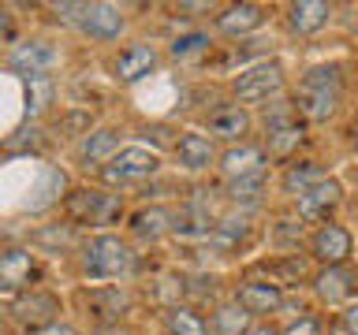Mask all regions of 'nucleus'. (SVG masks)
Listing matches in <instances>:
<instances>
[{"label": "nucleus", "instance_id": "nucleus-1", "mask_svg": "<svg viewBox=\"0 0 358 335\" xmlns=\"http://www.w3.org/2000/svg\"><path fill=\"white\" fill-rule=\"evenodd\" d=\"M343 100V71L340 64H317L310 67L306 75L299 78V94H295V105L302 112V119L310 123H324L336 116Z\"/></svg>", "mask_w": 358, "mask_h": 335}, {"label": "nucleus", "instance_id": "nucleus-2", "mask_svg": "<svg viewBox=\"0 0 358 335\" xmlns=\"http://www.w3.org/2000/svg\"><path fill=\"white\" fill-rule=\"evenodd\" d=\"M134 268V253L131 246L120 239V234H94L83 246V276L94 279V283H105V279H123L131 276Z\"/></svg>", "mask_w": 358, "mask_h": 335}, {"label": "nucleus", "instance_id": "nucleus-3", "mask_svg": "<svg viewBox=\"0 0 358 335\" xmlns=\"http://www.w3.org/2000/svg\"><path fill=\"white\" fill-rule=\"evenodd\" d=\"M280 89H284V67L276 60H257L231 78V100L243 108L246 105H268V100L280 97Z\"/></svg>", "mask_w": 358, "mask_h": 335}, {"label": "nucleus", "instance_id": "nucleus-4", "mask_svg": "<svg viewBox=\"0 0 358 335\" xmlns=\"http://www.w3.org/2000/svg\"><path fill=\"white\" fill-rule=\"evenodd\" d=\"M161 172V153L145 149V145H123L112 161L101 168V179L108 186H131V183H145Z\"/></svg>", "mask_w": 358, "mask_h": 335}, {"label": "nucleus", "instance_id": "nucleus-5", "mask_svg": "<svg viewBox=\"0 0 358 335\" xmlns=\"http://www.w3.org/2000/svg\"><path fill=\"white\" fill-rule=\"evenodd\" d=\"M64 212L71 223H86V228H105V223H112L123 212L120 198L105 194V190H71L64 201Z\"/></svg>", "mask_w": 358, "mask_h": 335}, {"label": "nucleus", "instance_id": "nucleus-6", "mask_svg": "<svg viewBox=\"0 0 358 335\" xmlns=\"http://www.w3.org/2000/svg\"><path fill=\"white\" fill-rule=\"evenodd\" d=\"M157 67H161L157 45L134 41V45H123V49L116 52V60H112V78H116L120 86H138V82L157 75Z\"/></svg>", "mask_w": 358, "mask_h": 335}, {"label": "nucleus", "instance_id": "nucleus-7", "mask_svg": "<svg viewBox=\"0 0 358 335\" xmlns=\"http://www.w3.org/2000/svg\"><path fill=\"white\" fill-rule=\"evenodd\" d=\"M310 257L321 261L324 268H343L355 257V234L336 220L321 223V228L310 234Z\"/></svg>", "mask_w": 358, "mask_h": 335}, {"label": "nucleus", "instance_id": "nucleus-8", "mask_svg": "<svg viewBox=\"0 0 358 335\" xmlns=\"http://www.w3.org/2000/svg\"><path fill=\"white\" fill-rule=\"evenodd\" d=\"M56 313H60V298L49 295V290L34 287V290H27V295L11 298V320H15L22 332H30V335L60 320Z\"/></svg>", "mask_w": 358, "mask_h": 335}, {"label": "nucleus", "instance_id": "nucleus-9", "mask_svg": "<svg viewBox=\"0 0 358 335\" xmlns=\"http://www.w3.org/2000/svg\"><path fill=\"white\" fill-rule=\"evenodd\" d=\"M38 276H41V265L27 246H11V250H4V257H0V287H4L8 298L34 290V279Z\"/></svg>", "mask_w": 358, "mask_h": 335}, {"label": "nucleus", "instance_id": "nucleus-10", "mask_svg": "<svg viewBox=\"0 0 358 335\" xmlns=\"http://www.w3.org/2000/svg\"><path fill=\"white\" fill-rule=\"evenodd\" d=\"M78 30L86 34L90 41H120V34L127 30V11L120 4H86L83 19H78Z\"/></svg>", "mask_w": 358, "mask_h": 335}, {"label": "nucleus", "instance_id": "nucleus-11", "mask_svg": "<svg viewBox=\"0 0 358 335\" xmlns=\"http://www.w3.org/2000/svg\"><path fill=\"white\" fill-rule=\"evenodd\" d=\"M56 60H60L56 45L34 38V41H22V45H15V49H11L8 67H11V71H19L22 78H34V75H49L52 67H56Z\"/></svg>", "mask_w": 358, "mask_h": 335}, {"label": "nucleus", "instance_id": "nucleus-12", "mask_svg": "<svg viewBox=\"0 0 358 335\" xmlns=\"http://www.w3.org/2000/svg\"><path fill=\"white\" fill-rule=\"evenodd\" d=\"M235 302L250 313V317H265L284 306V283L280 279H246L235 287Z\"/></svg>", "mask_w": 358, "mask_h": 335}, {"label": "nucleus", "instance_id": "nucleus-13", "mask_svg": "<svg viewBox=\"0 0 358 335\" xmlns=\"http://www.w3.org/2000/svg\"><path fill=\"white\" fill-rule=\"evenodd\" d=\"M343 201V183L332 175H324L317 186H310L306 194L299 198V216L310 223H329V212Z\"/></svg>", "mask_w": 358, "mask_h": 335}, {"label": "nucleus", "instance_id": "nucleus-14", "mask_svg": "<svg viewBox=\"0 0 358 335\" xmlns=\"http://www.w3.org/2000/svg\"><path fill=\"white\" fill-rule=\"evenodd\" d=\"M220 172H224V179H231V183L265 175V149L254 142L231 145V149H224V156H220Z\"/></svg>", "mask_w": 358, "mask_h": 335}, {"label": "nucleus", "instance_id": "nucleus-15", "mask_svg": "<svg viewBox=\"0 0 358 335\" xmlns=\"http://www.w3.org/2000/svg\"><path fill=\"white\" fill-rule=\"evenodd\" d=\"M217 161V149H213V138H206L201 131H183L176 138V164L183 172H206Z\"/></svg>", "mask_w": 358, "mask_h": 335}, {"label": "nucleus", "instance_id": "nucleus-16", "mask_svg": "<svg viewBox=\"0 0 358 335\" xmlns=\"http://www.w3.org/2000/svg\"><path fill=\"white\" fill-rule=\"evenodd\" d=\"M329 22H332V4H324V0H299V4L287 8V27L299 38H313Z\"/></svg>", "mask_w": 358, "mask_h": 335}, {"label": "nucleus", "instance_id": "nucleus-17", "mask_svg": "<svg viewBox=\"0 0 358 335\" xmlns=\"http://www.w3.org/2000/svg\"><path fill=\"white\" fill-rule=\"evenodd\" d=\"M123 149L120 145V131L116 127H97V131H90L83 142H78V161H83L86 168H105L112 156H116Z\"/></svg>", "mask_w": 358, "mask_h": 335}, {"label": "nucleus", "instance_id": "nucleus-18", "mask_svg": "<svg viewBox=\"0 0 358 335\" xmlns=\"http://www.w3.org/2000/svg\"><path fill=\"white\" fill-rule=\"evenodd\" d=\"M265 19H268V11L262 4H231L217 15V30L228 34V38H246L257 27H265Z\"/></svg>", "mask_w": 358, "mask_h": 335}, {"label": "nucleus", "instance_id": "nucleus-19", "mask_svg": "<svg viewBox=\"0 0 358 335\" xmlns=\"http://www.w3.org/2000/svg\"><path fill=\"white\" fill-rule=\"evenodd\" d=\"M250 112H246L243 105H220L217 112L209 116V131L217 134V138H228V142H239L243 145V138H246V131H250Z\"/></svg>", "mask_w": 358, "mask_h": 335}, {"label": "nucleus", "instance_id": "nucleus-20", "mask_svg": "<svg viewBox=\"0 0 358 335\" xmlns=\"http://www.w3.org/2000/svg\"><path fill=\"white\" fill-rule=\"evenodd\" d=\"M250 320L254 317L239 306V302H235V306L213 309V317L206 324H209V335H250Z\"/></svg>", "mask_w": 358, "mask_h": 335}, {"label": "nucleus", "instance_id": "nucleus-21", "mask_svg": "<svg viewBox=\"0 0 358 335\" xmlns=\"http://www.w3.org/2000/svg\"><path fill=\"white\" fill-rule=\"evenodd\" d=\"M172 216H168V209H161V205H150V209H138L131 216V234L134 239H161L164 231H172V223H168Z\"/></svg>", "mask_w": 358, "mask_h": 335}, {"label": "nucleus", "instance_id": "nucleus-22", "mask_svg": "<svg viewBox=\"0 0 358 335\" xmlns=\"http://www.w3.org/2000/svg\"><path fill=\"white\" fill-rule=\"evenodd\" d=\"M321 179H324V172L313 161H295V164H287V172H284V190L299 201L310 186H317Z\"/></svg>", "mask_w": 358, "mask_h": 335}, {"label": "nucleus", "instance_id": "nucleus-23", "mask_svg": "<svg viewBox=\"0 0 358 335\" xmlns=\"http://www.w3.org/2000/svg\"><path fill=\"white\" fill-rule=\"evenodd\" d=\"M317 295L324 302H343L355 295V272H347V268H324L317 276Z\"/></svg>", "mask_w": 358, "mask_h": 335}, {"label": "nucleus", "instance_id": "nucleus-24", "mask_svg": "<svg viewBox=\"0 0 358 335\" xmlns=\"http://www.w3.org/2000/svg\"><path fill=\"white\" fill-rule=\"evenodd\" d=\"M164 328L168 335H209V324L201 313H194L190 306H172L164 313Z\"/></svg>", "mask_w": 358, "mask_h": 335}, {"label": "nucleus", "instance_id": "nucleus-25", "mask_svg": "<svg viewBox=\"0 0 358 335\" xmlns=\"http://www.w3.org/2000/svg\"><path fill=\"white\" fill-rule=\"evenodd\" d=\"M302 142V127L299 123H291V127H276V131H265V149L268 156H276V161H284V156L295 149Z\"/></svg>", "mask_w": 358, "mask_h": 335}, {"label": "nucleus", "instance_id": "nucleus-26", "mask_svg": "<svg viewBox=\"0 0 358 335\" xmlns=\"http://www.w3.org/2000/svg\"><path fill=\"white\" fill-rule=\"evenodd\" d=\"M56 131L64 134V138H86L90 131H94V116H90L86 108H64L60 119H56Z\"/></svg>", "mask_w": 358, "mask_h": 335}, {"label": "nucleus", "instance_id": "nucleus-27", "mask_svg": "<svg viewBox=\"0 0 358 335\" xmlns=\"http://www.w3.org/2000/svg\"><path fill=\"white\" fill-rule=\"evenodd\" d=\"M52 100V78L49 75H34L27 78V116H41Z\"/></svg>", "mask_w": 358, "mask_h": 335}, {"label": "nucleus", "instance_id": "nucleus-28", "mask_svg": "<svg viewBox=\"0 0 358 335\" xmlns=\"http://www.w3.org/2000/svg\"><path fill=\"white\" fill-rule=\"evenodd\" d=\"M97 302V317H105L108 324H120V313L127 309V295H123L120 287H108V290H94L90 295Z\"/></svg>", "mask_w": 358, "mask_h": 335}, {"label": "nucleus", "instance_id": "nucleus-29", "mask_svg": "<svg viewBox=\"0 0 358 335\" xmlns=\"http://www.w3.org/2000/svg\"><path fill=\"white\" fill-rule=\"evenodd\" d=\"M201 52H209V34H201V30H190V34L172 41L176 60H194V56H201Z\"/></svg>", "mask_w": 358, "mask_h": 335}, {"label": "nucleus", "instance_id": "nucleus-30", "mask_svg": "<svg viewBox=\"0 0 358 335\" xmlns=\"http://www.w3.org/2000/svg\"><path fill=\"white\" fill-rule=\"evenodd\" d=\"M284 335H324V320L313 317V313H302L284 328Z\"/></svg>", "mask_w": 358, "mask_h": 335}, {"label": "nucleus", "instance_id": "nucleus-31", "mask_svg": "<svg viewBox=\"0 0 358 335\" xmlns=\"http://www.w3.org/2000/svg\"><path fill=\"white\" fill-rule=\"evenodd\" d=\"M340 328H343L347 335H358V302H351V306L340 313Z\"/></svg>", "mask_w": 358, "mask_h": 335}, {"label": "nucleus", "instance_id": "nucleus-32", "mask_svg": "<svg viewBox=\"0 0 358 335\" xmlns=\"http://www.w3.org/2000/svg\"><path fill=\"white\" fill-rule=\"evenodd\" d=\"M34 335H78L71 324H64V320H56V324H49V328H41V332H34Z\"/></svg>", "mask_w": 358, "mask_h": 335}, {"label": "nucleus", "instance_id": "nucleus-33", "mask_svg": "<svg viewBox=\"0 0 358 335\" xmlns=\"http://www.w3.org/2000/svg\"><path fill=\"white\" fill-rule=\"evenodd\" d=\"M94 335H127V332H123L120 324H105V328H97Z\"/></svg>", "mask_w": 358, "mask_h": 335}, {"label": "nucleus", "instance_id": "nucleus-34", "mask_svg": "<svg viewBox=\"0 0 358 335\" xmlns=\"http://www.w3.org/2000/svg\"><path fill=\"white\" fill-rule=\"evenodd\" d=\"M250 335H284V332H276V328H254Z\"/></svg>", "mask_w": 358, "mask_h": 335}, {"label": "nucleus", "instance_id": "nucleus-35", "mask_svg": "<svg viewBox=\"0 0 358 335\" xmlns=\"http://www.w3.org/2000/svg\"><path fill=\"white\" fill-rule=\"evenodd\" d=\"M351 131H355V142H358V116H355V127Z\"/></svg>", "mask_w": 358, "mask_h": 335}, {"label": "nucleus", "instance_id": "nucleus-36", "mask_svg": "<svg viewBox=\"0 0 358 335\" xmlns=\"http://www.w3.org/2000/svg\"><path fill=\"white\" fill-rule=\"evenodd\" d=\"M355 179H358V168H355Z\"/></svg>", "mask_w": 358, "mask_h": 335}]
</instances>
